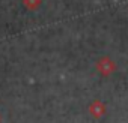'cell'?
I'll list each match as a JSON object with an SVG mask.
<instances>
[{"instance_id":"6da1fadb","label":"cell","mask_w":128,"mask_h":123,"mask_svg":"<svg viewBox=\"0 0 128 123\" xmlns=\"http://www.w3.org/2000/svg\"><path fill=\"white\" fill-rule=\"evenodd\" d=\"M96 69H98V72H100L101 75L108 77V75H112V74L116 71V63H114L110 57L104 56V57H101V59L96 62Z\"/></svg>"},{"instance_id":"7a4b0ae2","label":"cell","mask_w":128,"mask_h":123,"mask_svg":"<svg viewBox=\"0 0 128 123\" xmlns=\"http://www.w3.org/2000/svg\"><path fill=\"white\" fill-rule=\"evenodd\" d=\"M89 113L94 119H101L104 114H106V105L101 102V101H94L90 105H89Z\"/></svg>"},{"instance_id":"3957f363","label":"cell","mask_w":128,"mask_h":123,"mask_svg":"<svg viewBox=\"0 0 128 123\" xmlns=\"http://www.w3.org/2000/svg\"><path fill=\"white\" fill-rule=\"evenodd\" d=\"M24 3L29 9H35L38 5H39V0H24Z\"/></svg>"},{"instance_id":"277c9868","label":"cell","mask_w":128,"mask_h":123,"mask_svg":"<svg viewBox=\"0 0 128 123\" xmlns=\"http://www.w3.org/2000/svg\"><path fill=\"white\" fill-rule=\"evenodd\" d=\"M0 120H2V117H0Z\"/></svg>"}]
</instances>
